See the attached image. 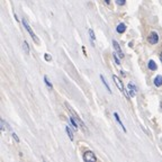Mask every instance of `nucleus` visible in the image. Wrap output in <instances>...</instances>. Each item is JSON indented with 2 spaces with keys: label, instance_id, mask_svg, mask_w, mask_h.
<instances>
[{
  "label": "nucleus",
  "instance_id": "nucleus-19",
  "mask_svg": "<svg viewBox=\"0 0 162 162\" xmlns=\"http://www.w3.org/2000/svg\"><path fill=\"white\" fill-rule=\"evenodd\" d=\"M116 2L118 6H124L126 4V0H116Z\"/></svg>",
  "mask_w": 162,
  "mask_h": 162
},
{
  "label": "nucleus",
  "instance_id": "nucleus-2",
  "mask_svg": "<svg viewBox=\"0 0 162 162\" xmlns=\"http://www.w3.org/2000/svg\"><path fill=\"white\" fill-rule=\"evenodd\" d=\"M113 80H114V82H115L116 87H117V88L120 90V92H123V94H124V96H125L127 99H131V98H132V97H131V95H130V92H128L127 90H125L123 82L120 81V79H118L117 75H113Z\"/></svg>",
  "mask_w": 162,
  "mask_h": 162
},
{
  "label": "nucleus",
  "instance_id": "nucleus-4",
  "mask_svg": "<svg viewBox=\"0 0 162 162\" xmlns=\"http://www.w3.org/2000/svg\"><path fill=\"white\" fill-rule=\"evenodd\" d=\"M83 160L86 162H95L97 161V158L92 151H87V152L83 153Z\"/></svg>",
  "mask_w": 162,
  "mask_h": 162
},
{
  "label": "nucleus",
  "instance_id": "nucleus-7",
  "mask_svg": "<svg viewBox=\"0 0 162 162\" xmlns=\"http://www.w3.org/2000/svg\"><path fill=\"white\" fill-rule=\"evenodd\" d=\"M127 89H128V92H130L131 97H134L136 95V92H137V88H136V86H134L133 82H130L127 85Z\"/></svg>",
  "mask_w": 162,
  "mask_h": 162
},
{
  "label": "nucleus",
  "instance_id": "nucleus-13",
  "mask_svg": "<svg viewBox=\"0 0 162 162\" xmlns=\"http://www.w3.org/2000/svg\"><path fill=\"white\" fill-rule=\"evenodd\" d=\"M0 125H1L0 127H1V130H2V131H6V130H10V131H11V128L9 127V125H8V124L6 123V122H5V120H1Z\"/></svg>",
  "mask_w": 162,
  "mask_h": 162
},
{
  "label": "nucleus",
  "instance_id": "nucleus-21",
  "mask_svg": "<svg viewBox=\"0 0 162 162\" xmlns=\"http://www.w3.org/2000/svg\"><path fill=\"white\" fill-rule=\"evenodd\" d=\"M11 135H13V137H14V140H15L16 142H19V139H18V136H17V134H16V133H13Z\"/></svg>",
  "mask_w": 162,
  "mask_h": 162
},
{
  "label": "nucleus",
  "instance_id": "nucleus-12",
  "mask_svg": "<svg viewBox=\"0 0 162 162\" xmlns=\"http://www.w3.org/2000/svg\"><path fill=\"white\" fill-rule=\"evenodd\" d=\"M100 79H101V81H103V83L105 85V87H106V89L108 90V92H109V94H111V88H109V86H108V83H107V81H106V79H105V77H104L103 74H100Z\"/></svg>",
  "mask_w": 162,
  "mask_h": 162
},
{
  "label": "nucleus",
  "instance_id": "nucleus-5",
  "mask_svg": "<svg viewBox=\"0 0 162 162\" xmlns=\"http://www.w3.org/2000/svg\"><path fill=\"white\" fill-rule=\"evenodd\" d=\"M147 41H149V43L150 44H156L158 42H159V35H158V33H155V32H152L149 37H147Z\"/></svg>",
  "mask_w": 162,
  "mask_h": 162
},
{
  "label": "nucleus",
  "instance_id": "nucleus-22",
  "mask_svg": "<svg viewBox=\"0 0 162 162\" xmlns=\"http://www.w3.org/2000/svg\"><path fill=\"white\" fill-rule=\"evenodd\" d=\"M105 2L106 4H111V0H105Z\"/></svg>",
  "mask_w": 162,
  "mask_h": 162
},
{
  "label": "nucleus",
  "instance_id": "nucleus-11",
  "mask_svg": "<svg viewBox=\"0 0 162 162\" xmlns=\"http://www.w3.org/2000/svg\"><path fill=\"white\" fill-rule=\"evenodd\" d=\"M147 68H149L151 71H155V70L158 69V66H156V63H155L153 60H150L149 63H147Z\"/></svg>",
  "mask_w": 162,
  "mask_h": 162
},
{
  "label": "nucleus",
  "instance_id": "nucleus-18",
  "mask_svg": "<svg viewBox=\"0 0 162 162\" xmlns=\"http://www.w3.org/2000/svg\"><path fill=\"white\" fill-rule=\"evenodd\" d=\"M89 35H90V38H91L92 41H95V39H96L95 33H94V30H89Z\"/></svg>",
  "mask_w": 162,
  "mask_h": 162
},
{
  "label": "nucleus",
  "instance_id": "nucleus-23",
  "mask_svg": "<svg viewBox=\"0 0 162 162\" xmlns=\"http://www.w3.org/2000/svg\"><path fill=\"white\" fill-rule=\"evenodd\" d=\"M160 60H161V63H162V52H161V54H160Z\"/></svg>",
  "mask_w": 162,
  "mask_h": 162
},
{
  "label": "nucleus",
  "instance_id": "nucleus-20",
  "mask_svg": "<svg viewBox=\"0 0 162 162\" xmlns=\"http://www.w3.org/2000/svg\"><path fill=\"white\" fill-rule=\"evenodd\" d=\"M44 59L46 60V61H51L52 58H51V55L50 54H47V53H45V55H44Z\"/></svg>",
  "mask_w": 162,
  "mask_h": 162
},
{
  "label": "nucleus",
  "instance_id": "nucleus-15",
  "mask_svg": "<svg viewBox=\"0 0 162 162\" xmlns=\"http://www.w3.org/2000/svg\"><path fill=\"white\" fill-rule=\"evenodd\" d=\"M23 47H24V51H25L26 54H30V46H28V43L26 41L23 43Z\"/></svg>",
  "mask_w": 162,
  "mask_h": 162
},
{
  "label": "nucleus",
  "instance_id": "nucleus-8",
  "mask_svg": "<svg viewBox=\"0 0 162 162\" xmlns=\"http://www.w3.org/2000/svg\"><path fill=\"white\" fill-rule=\"evenodd\" d=\"M114 117H115V119H116V122H117L118 124H119V126L122 127V130H123V132L126 133L127 131H126V128H125V126H124V124L122 123V120H120V118H119V116H118V114L117 113H114Z\"/></svg>",
  "mask_w": 162,
  "mask_h": 162
},
{
  "label": "nucleus",
  "instance_id": "nucleus-6",
  "mask_svg": "<svg viewBox=\"0 0 162 162\" xmlns=\"http://www.w3.org/2000/svg\"><path fill=\"white\" fill-rule=\"evenodd\" d=\"M113 46H114V49H115V52L119 55V58L123 59V58H124V52L122 51L120 46H119V44H118L116 41H113Z\"/></svg>",
  "mask_w": 162,
  "mask_h": 162
},
{
  "label": "nucleus",
  "instance_id": "nucleus-17",
  "mask_svg": "<svg viewBox=\"0 0 162 162\" xmlns=\"http://www.w3.org/2000/svg\"><path fill=\"white\" fill-rule=\"evenodd\" d=\"M113 54H114V60H115L116 64H118V66H119V64H120V61H119V59L117 58V53H116V52H114Z\"/></svg>",
  "mask_w": 162,
  "mask_h": 162
},
{
  "label": "nucleus",
  "instance_id": "nucleus-16",
  "mask_svg": "<svg viewBox=\"0 0 162 162\" xmlns=\"http://www.w3.org/2000/svg\"><path fill=\"white\" fill-rule=\"evenodd\" d=\"M44 81H45V85H46V86H47L49 88H50V89H53V86H52V83L50 82V80H49V78H47L46 75L44 77Z\"/></svg>",
  "mask_w": 162,
  "mask_h": 162
},
{
  "label": "nucleus",
  "instance_id": "nucleus-9",
  "mask_svg": "<svg viewBox=\"0 0 162 162\" xmlns=\"http://www.w3.org/2000/svg\"><path fill=\"white\" fill-rule=\"evenodd\" d=\"M153 83H154L155 87H161L162 86V75H156L154 78V81H153Z\"/></svg>",
  "mask_w": 162,
  "mask_h": 162
},
{
  "label": "nucleus",
  "instance_id": "nucleus-24",
  "mask_svg": "<svg viewBox=\"0 0 162 162\" xmlns=\"http://www.w3.org/2000/svg\"><path fill=\"white\" fill-rule=\"evenodd\" d=\"M160 106H161V109H162V104H161V105H160Z\"/></svg>",
  "mask_w": 162,
  "mask_h": 162
},
{
  "label": "nucleus",
  "instance_id": "nucleus-3",
  "mask_svg": "<svg viewBox=\"0 0 162 162\" xmlns=\"http://www.w3.org/2000/svg\"><path fill=\"white\" fill-rule=\"evenodd\" d=\"M23 25H24V27H25V30H27L28 33H30V37L33 38V41H34L35 43H38V42H39V41H38V38H37V37H36V35H35V33L33 32V30L30 28V25H28V23L26 22L25 19H23Z\"/></svg>",
  "mask_w": 162,
  "mask_h": 162
},
{
  "label": "nucleus",
  "instance_id": "nucleus-14",
  "mask_svg": "<svg viewBox=\"0 0 162 162\" xmlns=\"http://www.w3.org/2000/svg\"><path fill=\"white\" fill-rule=\"evenodd\" d=\"M66 133H68V135H69V137H70V140L73 141V133H72V131L70 130L69 126H66Z\"/></svg>",
  "mask_w": 162,
  "mask_h": 162
},
{
  "label": "nucleus",
  "instance_id": "nucleus-1",
  "mask_svg": "<svg viewBox=\"0 0 162 162\" xmlns=\"http://www.w3.org/2000/svg\"><path fill=\"white\" fill-rule=\"evenodd\" d=\"M64 105H66V107L68 108V111H69V113H70V115H71V116H72V117L75 119V120H77V123H78V124H79V125L82 127V130H83L85 132H88V130H87V127H86V125H85V123H83V122H82V120L80 119L79 115H78V114H77V113H75L73 109H72V107H71V106H70V105H69L68 103H66Z\"/></svg>",
  "mask_w": 162,
  "mask_h": 162
},
{
  "label": "nucleus",
  "instance_id": "nucleus-10",
  "mask_svg": "<svg viewBox=\"0 0 162 162\" xmlns=\"http://www.w3.org/2000/svg\"><path fill=\"white\" fill-rule=\"evenodd\" d=\"M116 30H117V33H119V34H123V33H125V30H126L125 24H124V23H120V24H118Z\"/></svg>",
  "mask_w": 162,
  "mask_h": 162
}]
</instances>
